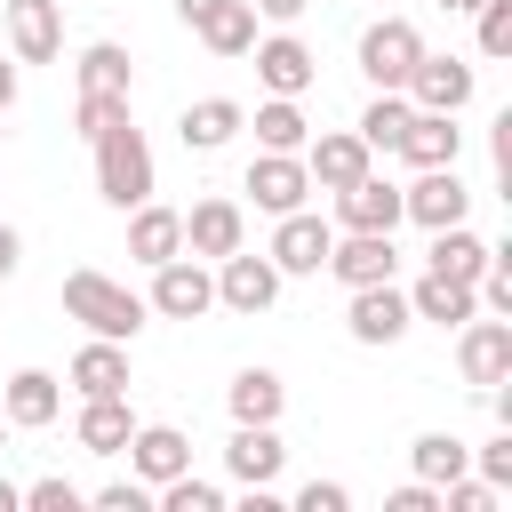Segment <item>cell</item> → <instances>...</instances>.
<instances>
[{"instance_id":"cell-1","label":"cell","mask_w":512,"mask_h":512,"mask_svg":"<svg viewBox=\"0 0 512 512\" xmlns=\"http://www.w3.org/2000/svg\"><path fill=\"white\" fill-rule=\"evenodd\" d=\"M64 312H72L88 336L128 344V336L144 328V312H152V304H144L128 280H112V272H88V264H80V272H64Z\"/></svg>"},{"instance_id":"cell-2","label":"cell","mask_w":512,"mask_h":512,"mask_svg":"<svg viewBox=\"0 0 512 512\" xmlns=\"http://www.w3.org/2000/svg\"><path fill=\"white\" fill-rule=\"evenodd\" d=\"M88 152H96V192H104L120 216H128L136 200H152V144H144V128H136V120L104 128Z\"/></svg>"},{"instance_id":"cell-3","label":"cell","mask_w":512,"mask_h":512,"mask_svg":"<svg viewBox=\"0 0 512 512\" xmlns=\"http://www.w3.org/2000/svg\"><path fill=\"white\" fill-rule=\"evenodd\" d=\"M328 248H336V224H320L312 208H288L280 224H272V264H280V280H312V272H328Z\"/></svg>"},{"instance_id":"cell-4","label":"cell","mask_w":512,"mask_h":512,"mask_svg":"<svg viewBox=\"0 0 512 512\" xmlns=\"http://www.w3.org/2000/svg\"><path fill=\"white\" fill-rule=\"evenodd\" d=\"M216 304L240 312V320L272 312V304H280V264H272V256H248V248L216 256Z\"/></svg>"},{"instance_id":"cell-5","label":"cell","mask_w":512,"mask_h":512,"mask_svg":"<svg viewBox=\"0 0 512 512\" xmlns=\"http://www.w3.org/2000/svg\"><path fill=\"white\" fill-rule=\"evenodd\" d=\"M144 304L160 320H200V312H216V272L200 256H168V264H152V296Z\"/></svg>"},{"instance_id":"cell-6","label":"cell","mask_w":512,"mask_h":512,"mask_svg":"<svg viewBox=\"0 0 512 512\" xmlns=\"http://www.w3.org/2000/svg\"><path fill=\"white\" fill-rule=\"evenodd\" d=\"M344 328H352V344H400L408 328H416V312H408V288L400 280H376V288H352V304H344Z\"/></svg>"},{"instance_id":"cell-7","label":"cell","mask_w":512,"mask_h":512,"mask_svg":"<svg viewBox=\"0 0 512 512\" xmlns=\"http://www.w3.org/2000/svg\"><path fill=\"white\" fill-rule=\"evenodd\" d=\"M472 88H480V72H472L464 56H432V48H424V56H416V72L400 80V96H408L416 112H464V104H472Z\"/></svg>"},{"instance_id":"cell-8","label":"cell","mask_w":512,"mask_h":512,"mask_svg":"<svg viewBox=\"0 0 512 512\" xmlns=\"http://www.w3.org/2000/svg\"><path fill=\"white\" fill-rule=\"evenodd\" d=\"M456 376L480 384V392H488V384H512V320H480V312H472V320L456 328Z\"/></svg>"},{"instance_id":"cell-9","label":"cell","mask_w":512,"mask_h":512,"mask_svg":"<svg viewBox=\"0 0 512 512\" xmlns=\"http://www.w3.org/2000/svg\"><path fill=\"white\" fill-rule=\"evenodd\" d=\"M416 56H424V32H416L408 16H384V24L360 32V72H368L376 88H400V80L416 72Z\"/></svg>"},{"instance_id":"cell-10","label":"cell","mask_w":512,"mask_h":512,"mask_svg":"<svg viewBox=\"0 0 512 512\" xmlns=\"http://www.w3.org/2000/svg\"><path fill=\"white\" fill-rule=\"evenodd\" d=\"M376 168V152L360 144V128H328V136H304V176H312V192H344L352 176H368Z\"/></svg>"},{"instance_id":"cell-11","label":"cell","mask_w":512,"mask_h":512,"mask_svg":"<svg viewBox=\"0 0 512 512\" xmlns=\"http://www.w3.org/2000/svg\"><path fill=\"white\" fill-rule=\"evenodd\" d=\"M464 208H472V192H464V176H456V168H416V184H400V216H408V224H424V232L464 224Z\"/></svg>"},{"instance_id":"cell-12","label":"cell","mask_w":512,"mask_h":512,"mask_svg":"<svg viewBox=\"0 0 512 512\" xmlns=\"http://www.w3.org/2000/svg\"><path fill=\"white\" fill-rule=\"evenodd\" d=\"M248 192H256V208H264V216H288V208H304V200H312L304 152H256V160H248Z\"/></svg>"},{"instance_id":"cell-13","label":"cell","mask_w":512,"mask_h":512,"mask_svg":"<svg viewBox=\"0 0 512 512\" xmlns=\"http://www.w3.org/2000/svg\"><path fill=\"white\" fill-rule=\"evenodd\" d=\"M328 272L344 288H376V280H400V248H392V232H344L328 248Z\"/></svg>"},{"instance_id":"cell-14","label":"cell","mask_w":512,"mask_h":512,"mask_svg":"<svg viewBox=\"0 0 512 512\" xmlns=\"http://www.w3.org/2000/svg\"><path fill=\"white\" fill-rule=\"evenodd\" d=\"M8 48H16V64H56L64 56V8L56 0H8Z\"/></svg>"},{"instance_id":"cell-15","label":"cell","mask_w":512,"mask_h":512,"mask_svg":"<svg viewBox=\"0 0 512 512\" xmlns=\"http://www.w3.org/2000/svg\"><path fill=\"white\" fill-rule=\"evenodd\" d=\"M232 248H248V216H240V200H200V208L184 216V256L216 264V256H232Z\"/></svg>"},{"instance_id":"cell-16","label":"cell","mask_w":512,"mask_h":512,"mask_svg":"<svg viewBox=\"0 0 512 512\" xmlns=\"http://www.w3.org/2000/svg\"><path fill=\"white\" fill-rule=\"evenodd\" d=\"M120 456H128V472H136L144 488H160V480H176V472L192 464V440H184L176 424H136Z\"/></svg>"},{"instance_id":"cell-17","label":"cell","mask_w":512,"mask_h":512,"mask_svg":"<svg viewBox=\"0 0 512 512\" xmlns=\"http://www.w3.org/2000/svg\"><path fill=\"white\" fill-rule=\"evenodd\" d=\"M248 56H256V80H264L272 96H304V88L320 80V64H312V48H304L296 32H272V40H256Z\"/></svg>"},{"instance_id":"cell-18","label":"cell","mask_w":512,"mask_h":512,"mask_svg":"<svg viewBox=\"0 0 512 512\" xmlns=\"http://www.w3.org/2000/svg\"><path fill=\"white\" fill-rule=\"evenodd\" d=\"M408 168H456V152H464V128H456V112H408V128H400V144H392Z\"/></svg>"},{"instance_id":"cell-19","label":"cell","mask_w":512,"mask_h":512,"mask_svg":"<svg viewBox=\"0 0 512 512\" xmlns=\"http://www.w3.org/2000/svg\"><path fill=\"white\" fill-rule=\"evenodd\" d=\"M336 224H344V232H392V224H400V184H384L376 168L352 176V184L336 192Z\"/></svg>"},{"instance_id":"cell-20","label":"cell","mask_w":512,"mask_h":512,"mask_svg":"<svg viewBox=\"0 0 512 512\" xmlns=\"http://www.w3.org/2000/svg\"><path fill=\"white\" fill-rule=\"evenodd\" d=\"M280 432L272 424H232V440H224V472L240 480V488H272L280 480Z\"/></svg>"},{"instance_id":"cell-21","label":"cell","mask_w":512,"mask_h":512,"mask_svg":"<svg viewBox=\"0 0 512 512\" xmlns=\"http://www.w3.org/2000/svg\"><path fill=\"white\" fill-rule=\"evenodd\" d=\"M128 256H136L144 272L168 264V256H184V216L160 208V200H136V208H128Z\"/></svg>"},{"instance_id":"cell-22","label":"cell","mask_w":512,"mask_h":512,"mask_svg":"<svg viewBox=\"0 0 512 512\" xmlns=\"http://www.w3.org/2000/svg\"><path fill=\"white\" fill-rule=\"evenodd\" d=\"M64 384H72L80 400H96V392H128V344H112V336H88V344L72 352Z\"/></svg>"},{"instance_id":"cell-23","label":"cell","mask_w":512,"mask_h":512,"mask_svg":"<svg viewBox=\"0 0 512 512\" xmlns=\"http://www.w3.org/2000/svg\"><path fill=\"white\" fill-rule=\"evenodd\" d=\"M56 408H64V384H56L48 368H16V376H8V392H0V416H8V424H24V432L56 424Z\"/></svg>"},{"instance_id":"cell-24","label":"cell","mask_w":512,"mask_h":512,"mask_svg":"<svg viewBox=\"0 0 512 512\" xmlns=\"http://www.w3.org/2000/svg\"><path fill=\"white\" fill-rule=\"evenodd\" d=\"M128 432H136V416H128V392H96V400H80V424H72V440H80L88 456H120V448H128Z\"/></svg>"},{"instance_id":"cell-25","label":"cell","mask_w":512,"mask_h":512,"mask_svg":"<svg viewBox=\"0 0 512 512\" xmlns=\"http://www.w3.org/2000/svg\"><path fill=\"white\" fill-rule=\"evenodd\" d=\"M240 120H248V104H232V96H200V104H184L176 136H184V152H224V144L240 136Z\"/></svg>"},{"instance_id":"cell-26","label":"cell","mask_w":512,"mask_h":512,"mask_svg":"<svg viewBox=\"0 0 512 512\" xmlns=\"http://www.w3.org/2000/svg\"><path fill=\"white\" fill-rule=\"evenodd\" d=\"M408 312H416V320H432V328H464V320L480 312V296H472V280H448V272H424V280L408 288Z\"/></svg>"},{"instance_id":"cell-27","label":"cell","mask_w":512,"mask_h":512,"mask_svg":"<svg viewBox=\"0 0 512 512\" xmlns=\"http://www.w3.org/2000/svg\"><path fill=\"white\" fill-rule=\"evenodd\" d=\"M488 256H496V248H488L472 224H440V232H432V248H424V272H448V280H480V272H488Z\"/></svg>"},{"instance_id":"cell-28","label":"cell","mask_w":512,"mask_h":512,"mask_svg":"<svg viewBox=\"0 0 512 512\" xmlns=\"http://www.w3.org/2000/svg\"><path fill=\"white\" fill-rule=\"evenodd\" d=\"M224 408H232V424H280L288 384H280L272 368H240V376H232V392H224Z\"/></svg>"},{"instance_id":"cell-29","label":"cell","mask_w":512,"mask_h":512,"mask_svg":"<svg viewBox=\"0 0 512 512\" xmlns=\"http://www.w3.org/2000/svg\"><path fill=\"white\" fill-rule=\"evenodd\" d=\"M192 32H200L216 56H248V48H256V8H248V0H208V8L192 16Z\"/></svg>"},{"instance_id":"cell-30","label":"cell","mask_w":512,"mask_h":512,"mask_svg":"<svg viewBox=\"0 0 512 512\" xmlns=\"http://www.w3.org/2000/svg\"><path fill=\"white\" fill-rule=\"evenodd\" d=\"M72 80H80V96H128V48L120 40H88L80 48V64H72Z\"/></svg>"},{"instance_id":"cell-31","label":"cell","mask_w":512,"mask_h":512,"mask_svg":"<svg viewBox=\"0 0 512 512\" xmlns=\"http://www.w3.org/2000/svg\"><path fill=\"white\" fill-rule=\"evenodd\" d=\"M240 128H256L264 152H304V136H312V120L296 112V96H264L256 120H240Z\"/></svg>"},{"instance_id":"cell-32","label":"cell","mask_w":512,"mask_h":512,"mask_svg":"<svg viewBox=\"0 0 512 512\" xmlns=\"http://www.w3.org/2000/svg\"><path fill=\"white\" fill-rule=\"evenodd\" d=\"M408 464H416V480L448 488L456 472H472V448H464L456 432H416V440H408Z\"/></svg>"},{"instance_id":"cell-33","label":"cell","mask_w":512,"mask_h":512,"mask_svg":"<svg viewBox=\"0 0 512 512\" xmlns=\"http://www.w3.org/2000/svg\"><path fill=\"white\" fill-rule=\"evenodd\" d=\"M408 112H416V104H408L400 88H376V104L360 112V144H368V152H392L400 128H408Z\"/></svg>"},{"instance_id":"cell-34","label":"cell","mask_w":512,"mask_h":512,"mask_svg":"<svg viewBox=\"0 0 512 512\" xmlns=\"http://www.w3.org/2000/svg\"><path fill=\"white\" fill-rule=\"evenodd\" d=\"M152 504H160V512H224V488H216V480H192V464H184L176 480L152 488Z\"/></svg>"},{"instance_id":"cell-35","label":"cell","mask_w":512,"mask_h":512,"mask_svg":"<svg viewBox=\"0 0 512 512\" xmlns=\"http://www.w3.org/2000/svg\"><path fill=\"white\" fill-rule=\"evenodd\" d=\"M120 120H128V96H80V112H72V128H80L88 144H96L104 128H120Z\"/></svg>"},{"instance_id":"cell-36","label":"cell","mask_w":512,"mask_h":512,"mask_svg":"<svg viewBox=\"0 0 512 512\" xmlns=\"http://www.w3.org/2000/svg\"><path fill=\"white\" fill-rule=\"evenodd\" d=\"M80 504H88V496H80L64 472H48V480H32V488H24V512H80Z\"/></svg>"},{"instance_id":"cell-37","label":"cell","mask_w":512,"mask_h":512,"mask_svg":"<svg viewBox=\"0 0 512 512\" xmlns=\"http://www.w3.org/2000/svg\"><path fill=\"white\" fill-rule=\"evenodd\" d=\"M480 56H512V0H480Z\"/></svg>"},{"instance_id":"cell-38","label":"cell","mask_w":512,"mask_h":512,"mask_svg":"<svg viewBox=\"0 0 512 512\" xmlns=\"http://www.w3.org/2000/svg\"><path fill=\"white\" fill-rule=\"evenodd\" d=\"M472 472H480L488 488H512V424H504L488 448H472Z\"/></svg>"},{"instance_id":"cell-39","label":"cell","mask_w":512,"mask_h":512,"mask_svg":"<svg viewBox=\"0 0 512 512\" xmlns=\"http://www.w3.org/2000/svg\"><path fill=\"white\" fill-rule=\"evenodd\" d=\"M88 504H104V512H144V504H152V488H144V480L128 472V480H104V488H96Z\"/></svg>"},{"instance_id":"cell-40","label":"cell","mask_w":512,"mask_h":512,"mask_svg":"<svg viewBox=\"0 0 512 512\" xmlns=\"http://www.w3.org/2000/svg\"><path fill=\"white\" fill-rule=\"evenodd\" d=\"M296 512H352V488L344 480H304L296 488Z\"/></svg>"},{"instance_id":"cell-41","label":"cell","mask_w":512,"mask_h":512,"mask_svg":"<svg viewBox=\"0 0 512 512\" xmlns=\"http://www.w3.org/2000/svg\"><path fill=\"white\" fill-rule=\"evenodd\" d=\"M384 512H440V488H432V480H408V488L384 496Z\"/></svg>"},{"instance_id":"cell-42","label":"cell","mask_w":512,"mask_h":512,"mask_svg":"<svg viewBox=\"0 0 512 512\" xmlns=\"http://www.w3.org/2000/svg\"><path fill=\"white\" fill-rule=\"evenodd\" d=\"M248 8H256V16H272V24H296L312 0H248Z\"/></svg>"},{"instance_id":"cell-43","label":"cell","mask_w":512,"mask_h":512,"mask_svg":"<svg viewBox=\"0 0 512 512\" xmlns=\"http://www.w3.org/2000/svg\"><path fill=\"white\" fill-rule=\"evenodd\" d=\"M16 264H24V240H16V224H0V280H16Z\"/></svg>"},{"instance_id":"cell-44","label":"cell","mask_w":512,"mask_h":512,"mask_svg":"<svg viewBox=\"0 0 512 512\" xmlns=\"http://www.w3.org/2000/svg\"><path fill=\"white\" fill-rule=\"evenodd\" d=\"M8 104H16V64L0 56V112H8Z\"/></svg>"},{"instance_id":"cell-45","label":"cell","mask_w":512,"mask_h":512,"mask_svg":"<svg viewBox=\"0 0 512 512\" xmlns=\"http://www.w3.org/2000/svg\"><path fill=\"white\" fill-rule=\"evenodd\" d=\"M0 512H24V488L16 480H0Z\"/></svg>"},{"instance_id":"cell-46","label":"cell","mask_w":512,"mask_h":512,"mask_svg":"<svg viewBox=\"0 0 512 512\" xmlns=\"http://www.w3.org/2000/svg\"><path fill=\"white\" fill-rule=\"evenodd\" d=\"M440 8H456V16H472V8H480V0H440Z\"/></svg>"},{"instance_id":"cell-47","label":"cell","mask_w":512,"mask_h":512,"mask_svg":"<svg viewBox=\"0 0 512 512\" xmlns=\"http://www.w3.org/2000/svg\"><path fill=\"white\" fill-rule=\"evenodd\" d=\"M56 8H64V0H56Z\"/></svg>"}]
</instances>
